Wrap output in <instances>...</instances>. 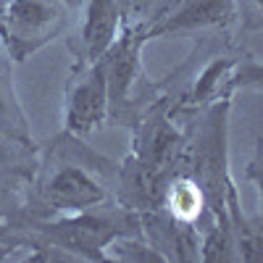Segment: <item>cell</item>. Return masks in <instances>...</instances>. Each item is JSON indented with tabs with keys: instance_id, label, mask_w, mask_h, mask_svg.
<instances>
[{
	"instance_id": "1",
	"label": "cell",
	"mask_w": 263,
	"mask_h": 263,
	"mask_svg": "<svg viewBox=\"0 0 263 263\" xmlns=\"http://www.w3.org/2000/svg\"><path fill=\"white\" fill-rule=\"evenodd\" d=\"M108 114H111V103H108V82L103 63L87 61L84 66H77L69 90H66V132L71 137H87L103 126Z\"/></svg>"
},
{
	"instance_id": "2",
	"label": "cell",
	"mask_w": 263,
	"mask_h": 263,
	"mask_svg": "<svg viewBox=\"0 0 263 263\" xmlns=\"http://www.w3.org/2000/svg\"><path fill=\"white\" fill-rule=\"evenodd\" d=\"M182 135L166 116L150 119L140 137L135 140V168L137 177L135 182L145 195H153L158 187V182L171 171V166L179 161L182 156Z\"/></svg>"
},
{
	"instance_id": "3",
	"label": "cell",
	"mask_w": 263,
	"mask_h": 263,
	"mask_svg": "<svg viewBox=\"0 0 263 263\" xmlns=\"http://www.w3.org/2000/svg\"><path fill=\"white\" fill-rule=\"evenodd\" d=\"M0 18L11 55L24 61L32 50L50 40L58 13L48 0H8Z\"/></svg>"
},
{
	"instance_id": "4",
	"label": "cell",
	"mask_w": 263,
	"mask_h": 263,
	"mask_svg": "<svg viewBox=\"0 0 263 263\" xmlns=\"http://www.w3.org/2000/svg\"><path fill=\"white\" fill-rule=\"evenodd\" d=\"M50 239L58 250H69L74 258H98L105 260V245L114 237L126 234L121 229H116L114 221H108L103 216H92L87 211L79 213H63L61 221L50 224Z\"/></svg>"
},
{
	"instance_id": "5",
	"label": "cell",
	"mask_w": 263,
	"mask_h": 263,
	"mask_svg": "<svg viewBox=\"0 0 263 263\" xmlns=\"http://www.w3.org/2000/svg\"><path fill=\"white\" fill-rule=\"evenodd\" d=\"M42 195H45V203L61 213H79L98 208L108 197L105 187L87 168L77 163H66L55 168L42 187Z\"/></svg>"
},
{
	"instance_id": "6",
	"label": "cell",
	"mask_w": 263,
	"mask_h": 263,
	"mask_svg": "<svg viewBox=\"0 0 263 263\" xmlns=\"http://www.w3.org/2000/svg\"><path fill=\"white\" fill-rule=\"evenodd\" d=\"M142 32H135V24H129L124 34L114 40V45L98 58L105 69V82H108V103L111 108L124 105L129 100L132 84L137 79V66H140V48H142Z\"/></svg>"
},
{
	"instance_id": "7",
	"label": "cell",
	"mask_w": 263,
	"mask_h": 263,
	"mask_svg": "<svg viewBox=\"0 0 263 263\" xmlns=\"http://www.w3.org/2000/svg\"><path fill=\"white\" fill-rule=\"evenodd\" d=\"M237 13L234 0H184V3L163 18V24L156 27L153 34L166 32H184V29H203L229 24Z\"/></svg>"
},
{
	"instance_id": "8",
	"label": "cell",
	"mask_w": 263,
	"mask_h": 263,
	"mask_svg": "<svg viewBox=\"0 0 263 263\" xmlns=\"http://www.w3.org/2000/svg\"><path fill=\"white\" fill-rule=\"evenodd\" d=\"M121 29V13L116 0H87L84 27H82V42L87 61H98L103 53L114 45Z\"/></svg>"
},
{
	"instance_id": "9",
	"label": "cell",
	"mask_w": 263,
	"mask_h": 263,
	"mask_svg": "<svg viewBox=\"0 0 263 263\" xmlns=\"http://www.w3.org/2000/svg\"><path fill=\"white\" fill-rule=\"evenodd\" d=\"M166 208L174 218V224H184V227H192L195 221H200V216L205 211V195H203V187L197 184L195 179H187V177H179L174 179L166 192Z\"/></svg>"
},
{
	"instance_id": "10",
	"label": "cell",
	"mask_w": 263,
	"mask_h": 263,
	"mask_svg": "<svg viewBox=\"0 0 263 263\" xmlns=\"http://www.w3.org/2000/svg\"><path fill=\"white\" fill-rule=\"evenodd\" d=\"M116 3H119L121 18H126L129 24H137V21L147 13V8L153 6V0H116Z\"/></svg>"
},
{
	"instance_id": "11",
	"label": "cell",
	"mask_w": 263,
	"mask_h": 263,
	"mask_svg": "<svg viewBox=\"0 0 263 263\" xmlns=\"http://www.w3.org/2000/svg\"><path fill=\"white\" fill-rule=\"evenodd\" d=\"M8 158V147H6V140H3V132H0V163Z\"/></svg>"
},
{
	"instance_id": "12",
	"label": "cell",
	"mask_w": 263,
	"mask_h": 263,
	"mask_svg": "<svg viewBox=\"0 0 263 263\" xmlns=\"http://www.w3.org/2000/svg\"><path fill=\"white\" fill-rule=\"evenodd\" d=\"M8 258H11V255L6 253V248H3V245H0V260H8Z\"/></svg>"
},
{
	"instance_id": "13",
	"label": "cell",
	"mask_w": 263,
	"mask_h": 263,
	"mask_svg": "<svg viewBox=\"0 0 263 263\" xmlns=\"http://www.w3.org/2000/svg\"><path fill=\"white\" fill-rule=\"evenodd\" d=\"M6 3H8V0H0V13H3V8H6Z\"/></svg>"
}]
</instances>
